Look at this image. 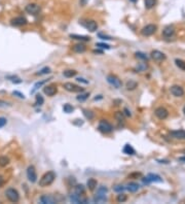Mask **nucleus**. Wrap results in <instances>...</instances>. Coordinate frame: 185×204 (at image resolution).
<instances>
[{
	"mask_svg": "<svg viewBox=\"0 0 185 204\" xmlns=\"http://www.w3.org/2000/svg\"><path fill=\"white\" fill-rule=\"evenodd\" d=\"M72 51L74 53H78V54H81V53H84L85 51H87V47H85L83 43H77V44L73 45Z\"/></svg>",
	"mask_w": 185,
	"mask_h": 204,
	"instance_id": "6ab92c4d",
	"label": "nucleus"
},
{
	"mask_svg": "<svg viewBox=\"0 0 185 204\" xmlns=\"http://www.w3.org/2000/svg\"><path fill=\"white\" fill-rule=\"evenodd\" d=\"M180 161H183V162H185V157H181V158H180Z\"/></svg>",
	"mask_w": 185,
	"mask_h": 204,
	"instance_id": "5fc2aeb1",
	"label": "nucleus"
},
{
	"mask_svg": "<svg viewBox=\"0 0 185 204\" xmlns=\"http://www.w3.org/2000/svg\"><path fill=\"white\" fill-rule=\"evenodd\" d=\"M80 23L84 28H87L91 32H95L98 29V24L94 20H85V21H81Z\"/></svg>",
	"mask_w": 185,
	"mask_h": 204,
	"instance_id": "39448f33",
	"label": "nucleus"
},
{
	"mask_svg": "<svg viewBox=\"0 0 185 204\" xmlns=\"http://www.w3.org/2000/svg\"><path fill=\"white\" fill-rule=\"evenodd\" d=\"M89 93H83V94H81V93H80V94L76 97V99L78 101H84V100H87V99L89 98Z\"/></svg>",
	"mask_w": 185,
	"mask_h": 204,
	"instance_id": "4c0bfd02",
	"label": "nucleus"
},
{
	"mask_svg": "<svg viewBox=\"0 0 185 204\" xmlns=\"http://www.w3.org/2000/svg\"><path fill=\"white\" fill-rule=\"evenodd\" d=\"M114 118L118 123H121V124H123V123H125V114H123V112H115V114H114Z\"/></svg>",
	"mask_w": 185,
	"mask_h": 204,
	"instance_id": "a878e982",
	"label": "nucleus"
},
{
	"mask_svg": "<svg viewBox=\"0 0 185 204\" xmlns=\"http://www.w3.org/2000/svg\"><path fill=\"white\" fill-rule=\"evenodd\" d=\"M75 191V194H78V195H83L85 193V189H84V186L82 185H77L74 189Z\"/></svg>",
	"mask_w": 185,
	"mask_h": 204,
	"instance_id": "c756f323",
	"label": "nucleus"
},
{
	"mask_svg": "<svg viewBox=\"0 0 185 204\" xmlns=\"http://www.w3.org/2000/svg\"><path fill=\"white\" fill-rule=\"evenodd\" d=\"M122 152H125V154H127V155H135V150L132 148V145H130V144H126L125 145V148H123Z\"/></svg>",
	"mask_w": 185,
	"mask_h": 204,
	"instance_id": "b1692460",
	"label": "nucleus"
},
{
	"mask_svg": "<svg viewBox=\"0 0 185 204\" xmlns=\"http://www.w3.org/2000/svg\"><path fill=\"white\" fill-rule=\"evenodd\" d=\"M82 112H83V114H84V116H85L87 119H89V120H93V119H94L95 114H94V112H91V110L83 109Z\"/></svg>",
	"mask_w": 185,
	"mask_h": 204,
	"instance_id": "f704fd0d",
	"label": "nucleus"
},
{
	"mask_svg": "<svg viewBox=\"0 0 185 204\" xmlns=\"http://www.w3.org/2000/svg\"><path fill=\"white\" fill-rule=\"evenodd\" d=\"M96 47H101V49H110V45H109V44H106V43H102V42L97 43Z\"/></svg>",
	"mask_w": 185,
	"mask_h": 204,
	"instance_id": "c03bdc74",
	"label": "nucleus"
},
{
	"mask_svg": "<svg viewBox=\"0 0 185 204\" xmlns=\"http://www.w3.org/2000/svg\"><path fill=\"white\" fill-rule=\"evenodd\" d=\"M183 112H184V114H185V105H184V107H183Z\"/></svg>",
	"mask_w": 185,
	"mask_h": 204,
	"instance_id": "4d7b16f0",
	"label": "nucleus"
},
{
	"mask_svg": "<svg viewBox=\"0 0 185 204\" xmlns=\"http://www.w3.org/2000/svg\"><path fill=\"white\" fill-rule=\"evenodd\" d=\"M107 192H108V189H107L106 187H104V186H101V187L98 188V191H97V194H98V195H97V196H100V197H105V195L107 194Z\"/></svg>",
	"mask_w": 185,
	"mask_h": 204,
	"instance_id": "bb28decb",
	"label": "nucleus"
},
{
	"mask_svg": "<svg viewBox=\"0 0 185 204\" xmlns=\"http://www.w3.org/2000/svg\"><path fill=\"white\" fill-rule=\"evenodd\" d=\"M27 177L28 181H31V183H36L37 181V173H36V169L33 165L29 166L27 168Z\"/></svg>",
	"mask_w": 185,
	"mask_h": 204,
	"instance_id": "1a4fd4ad",
	"label": "nucleus"
},
{
	"mask_svg": "<svg viewBox=\"0 0 185 204\" xmlns=\"http://www.w3.org/2000/svg\"><path fill=\"white\" fill-rule=\"evenodd\" d=\"M47 80H41V82L36 83V84L34 85V87H33V89H32V91H31V93H32V94H33V93H35L39 88H40L41 86H43L45 83H47Z\"/></svg>",
	"mask_w": 185,
	"mask_h": 204,
	"instance_id": "2f4dec72",
	"label": "nucleus"
},
{
	"mask_svg": "<svg viewBox=\"0 0 185 204\" xmlns=\"http://www.w3.org/2000/svg\"><path fill=\"white\" fill-rule=\"evenodd\" d=\"M7 78H8L9 80H11L13 83H15V84H20V83H22V80H20V78H18L17 76H7Z\"/></svg>",
	"mask_w": 185,
	"mask_h": 204,
	"instance_id": "37998d69",
	"label": "nucleus"
},
{
	"mask_svg": "<svg viewBox=\"0 0 185 204\" xmlns=\"http://www.w3.org/2000/svg\"><path fill=\"white\" fill-rule=\"evenodd\" d=\"M63 110H64V112H66V114H71V112L74 110V107H73L71 104L66 103L64 106H63Z\"/></svg>",
	"mask_w": 185,
	"mask_h": 204,
	"instance_id": "c9c22d12",
	"label": "nucleus"
},
{
	"mask_svg": "<svg viewBox=\"0 0 185 204\" xmlns=\"http://www.w3.org/2000/svg\"><path fill=\"white\" fill-rule=\"evenodd\" d=\"M170 91H171V93H172L173 96H175V97H183L184 96V93H185L182 87L177 86V85L171 87Z\"/></svg>",
	"mask_w": 185,
	"mask_h": 204,
	"instance_id": "4468645a",
	"label": "nucleus"
},
{
	"mask_svg": "<svg viewBox=\"0 0 185 204\" xmlns=\"http://www.w3.org/2000/svg\"><path fill=\"white\" fill-rule=\"evenodd\" d=\"M3 184H4V177L2 175H0V188L2 187Z\"/></svg>",
	"mask_w": 185,
	"mask_h": 204,
	"instance_id": "864d4df0",
	"label": "nucleus"
},
{
	"mask_svg": "<svg viewBox=\"0 0 185 204\" xmlns=\"http://www.w3.org/2000/svg\"><path fill=\"white\" fill-rule=\"evenodd\" d=\"M162 183V178L158 174L149 173L146 177L143 178V183L144 184H150V183Z\"/></svg>",
	"mask_w": 185,
	"mask_h": 204,
	"instance_id": "6e6552de",
	"label": "nucleus"
},
{
	"mask_svg": "<svg viewBox=\"0 0 185 204\" xmlns=\"http://www.w3.org/2000/svg\"><path fill=\"white\" fill-rule=\"evenodd\" d=\"M47 73H51V68L49 67H43L41 70L36 72V75H43V74H47Z\"/></svg>",
	"mask_w": 185,
	"mask_h": 204,
	"instance_id": "e433bc0d",
	"label": "nucleus"
},
{
	"mask_svg": "<svg viewBox=\"0 0 185 204\" xmlns=\"http://www.w3.org/2000/svg\"><path fill=\"white\" fill-rule=\"evenodd\" d=\"M5 196H6L7 199H8L11 202H13V203H17V202H19V200H20L19 192H18L15 189H13V188H9V189H7L6 191H5Z\"/></svg>",
	"mask_w": 185,
	"mask_h": 204,
	"instance_id": "f03ea898",
	"label": "nucleus"
},
{
	"mask_svg": "<svg viewBox=\"0 0 185 204\" xmlns=\"http://www.w3.org/2000/svg\"><path fill=\"white\" fill-rule=\"evenodd\" d=\"M135 55H136V58L141 59V60H144V61L148 60V57H147L146 55H145L144 53H142V52H137Z\"/></svg>",
	"mask_w": 185,
	"mask_h": 204,
	"instance_id": "58836bf2",
	"label": "nucleus"
},
{
	"mask_svg": "<svg viewBox=\"0 0 185 204\" xmlns=\"http://www.w3.org/2000/svg\"><path fill=\"white\" fill-rule=\"evenodd\" d=\"M97 185H98V183H97V181L95 178H89V181H87V186L89 191H94L97 188Z\"/></svg>",
	"mask_w": 185,
	"mask_h": 204,
	"instance_id": "412c9836",
	"label": "nucleus"
},
{
	"mask_svg": "<svg viewBox=\"0 0 185 204\" xmlns=\"http://www.w3.org/2000/svg\"><path fill=\"white\" fill-rule=\"evenodd\" d=\"M150 55H151L152 60H154L155 62H162V61H165L167 59L166 55H165L162 52H160V51H158V49L152 51Z\"/></svg>",
	"mask_w": 185,
	"mask_h": 204,
	"instance_id": "9b49d317",
	"label": "nucleus"
},
{
	"mask_svg": "<svg viewBox=\"0 0 185 204\" xmlns=\"http://www.w3.org/2000/svg\"><path fill=\"white\" fill-rule=\"evenodd\" d=\"M56 179V173L53 171H47L41 176V178L39 179V186L42 188L49 187L51 184L55 181Z\"/></svg>",
	"mask_w": 185,
	"mask_h": 204,
	"instance_id": "f257e3e1",
	"label": "nucleus"
},
{
	"mask_svg": "<svg viewBox=\"0 0 185 204\" xmlns=\"http://www.w3.org/2000/svg\"><path fill=\"white\" fill-rule=\"evenodd\" d=\"M145 7L147 9H150L152 7H154V5L156 4V0H144Z\"/></svg>",
	"mask_w": 185,
	"mask_h": 204,
	"instance_id": "c85d7f7f",
	"label": "nucleus"
},
{
	"mask_svg": "<svg viewBox=\"0 0 185 204\" xmlns=\"http://www.w3.org/2000/svg\"><path fill=\"white\" fill-rule=\"evenodd\" d=\"M9 164V159L7 157H5V156H1L0 157V166L1 167H5L6 165H8Z\"/></svg>",
	"mask_w": 185,
	"mask_h": 204,
	"instance_id": "473e14b6",
	"label": "nucleus"
},
{
	"mask_svg": "<svg viewBox=\"0 0 185 204\" xmlns=\"http://www.w3.org/2000/svg\"><path fill=\"white\" fill-rule=\"evenodd\" d=\"M125 190H126V188L121 185H116L114 188H113V191L116 192V193H121V192H123Z\"/></svg>",
	"mask_w": 185,
	"mask_h": 204,
	"instance_id": "79ce46f5",
	"label": "nucleus"
},
{
	"mask_svg": "<svg viewBox=\"0 0 185 204\" xmlns=\"http://www.w3.org/2000/svg\"><path fill=\"white\" fill-rule=\"evenodd\" d=\"M64 89L71 93H82L83 91H84L83 88H81V87L77 86V85H75V84H72V83H65Z\"/></svg>",
	"mask_w": 185,
	"mask_h": 204,
	"instance_id": "423d86ee",
	"label": "nucleus"
},
{
	"mask_svg": "<svg viewBox=\"0 0 185 204\" xmlns=\"http://www.w3.org/2000/svg\"><path fill=\"white\" fill-rule=\"evenodd\" d=\"M171 136L175 139L185 140V130H176L171 132Z\"/></svg>",
	"mask_w": 185,
	"mask_h": 204,
	"instance_id": "f3484780",
	"label": "nucleus"
},
{
	"mask_svg": "<svg viewBox=\"0 0 185 204\" xmlns=\"http://www.w3.org/2000/svg\"><path fill=\"white\" fill-rule=\"evenodd\" d=\"M127 199H128V197H127L125 194H121V193H119V195L117 196V198H116L117 202H120V203H122V202H126Z\"/></svg>",
	"mask_w": 185,
	"mask_h": 204,
	"instance_id": "ea45409f",
	"label": "nucleus"
},
{
	"mask_svg": "<svg viewBox=\"0 0 185 204\" xmlns=\"http://www.w3.org/2000/svg\"><path fill=\"white\" fill-rule=\"evenodd\" d=\"M174 33H175V28L173 26H167L166 28L164 29V31H162V35H164L165 37L173 36Z\"/></svg>",
	"mask_w": 185,
	"mask_h": 204,
	"instance_id": "aec40b11",
	"label": "nucleus"
},
{
	"mask_svg": "<svg viewBox=\"0 0 185 204\" xmlns=\"http://www.w3.org/2000/svg\"><path fill=\"white\" fill-rule=\"evenodd\" d=\"M175 64L178 68H180L181 70L185 71V61L181 60V59H176L175 60Z\"/></svg>",
	"mask_w": 185,
	"mask_h": 204,
	"instance_id": "7c9ffc66",
	"label": "nucleus"
},
{
	"mask_svg": "<svg viewBox=\"0 0 185 204\" xmlns=\"http://www.w3.org/2000/svg\"><path fill=\"white\" fill-rule=\"evenodd\" d=\"M25 11L26 13H30V15L35 16L40 11V6L38 4H36V3H29L28 5H26Z\"/></svg>",
	"mask_w": 185,
	"mask_h": 204,
	"instance_id": "9d476101",
	"label": "nucleus"
},
{
	"mask_svg": "<svg viewBox=\"0 0 185 204\" xmlns=\"http://www.w3.org/2000/svg\"><path fill=\"white\" fill-rule=\"evenodd\" d=\"M40 201H41V203H43V204H53L57 202V200H56V198L51 197V196L43 195V196H41Z\"/></svg>",
	"mask_w": 185,
	"mask_h": 204,
	"instance_id": "a211bd4d",
	"label": "nucleus"
},
{
	"mask_svg": "<svg viewBox=\"0 0 185 204\" xmlns=\"http://www.w3.org/2000/svg\"><path fill=\"white\" fill-rule=\"evenodd\" d=\"M126 87H127V90H129V91H133V90H135V89L138 87V83L137 82H135V80H129L128 83H127V85H126Z\"/></svg>",
	"mask_w": 185,
	"mask_h": 204,
	"instance_id": "393cba45",
	"label": "nucleus"
},
{
	"mask_svg": "<svg viewBox=\"0 0 185 204\" xmlns=\"http://www.w3.org/2000/svg\"><path fill=\"white\" fill-rule=\"evenodd\" d=\"M7 106H11V104L6 101H3V100H0V108H3V107H7Z\"/></svg>",
	"mask_w": 185,
	"mask_h": 204,
	"instance_id": "de8ad7c7",
	"label": "nucleus"
},
{
	"mask_svg": "<svg viewBox=\"0 0 185 204\" xmlns=\"http://www.w3.org/2000/svg\"><path fill=\"white\" fill-rule=\"evenodd\" d=\"M71 201L74 202V203H82V204H85L87 203V199L85 197H82V195H78V194H73L71 195L70 197Z\"/></svg>",
	"mask_w": 185,
	"mask_h": 204,
	"instance_id": "dca6fc26",
	"label": "nucleus"
},
{
	"mask_svg": "<svg viewBox=\"0 0 185 204\" xmlns=\"http://www.w3.org/2000/svg\"><path fill=\"white\" fill-rule=\"evenodd\" d=\"M76 80H77V82H79V83H83V84H85V85L89 84V80H85L84 78H77Z\"/></svg>",
	"mask_w": 185,
	"mask_h": 204,
	"instance_id": "8fccbe9b",
	"label": "nucleus"
},
{
	"mask_svg": "<svg viewBox=\"0 0 185 204\" xmlns=\"http://www.w3.org/2000/svg\"><path fill=\"white\" fill-rule=\"evenodd\" d=\"M87 2H89V0H79V3H80L81 6H85Z\"/></svg>",
	"mask_w": 185,
	"mask_h": 204,
	"instance_id": "3c124183",
	"label": "nucleus"
},
{
	"mask_svg": "<svg viewBox=\"0 0 185 204\" xmlns=\"http://www.w3.org/2000/svg\"><path fill=\"white\" fill-rule=\"evenodd\" d=\"M13 94L15 95V96L19 97V98H21V99H25V95L22 94V93H21V92H19V91H13Z\"/></svg>",
	"mask_w": 185,
	"mask_h": 204,
	"instance_id": "a18cd8bd",
	"label": "nucleus"
},
{
	"mask_svg": "<svg viewBox=\"0 0 185 204\" xmlns=\"http://www.w3.org/2000/svg\"><path fill=\"white\" fill-rule=\"evenodd\" d=\"M57 92H58V89H57V86H55V85H49V86H46L43 88V93L49 97L56 95Z\"/></svg>",
	"mask_w": 185,
	"mask_h": 204,
	"instance_id": "2eb2a0df",
	"label": "nucleus"
},
{
	"mask_svg": "<svg viewBox=\"0 0 185 204\" xmlns=\"http://www.w3.org/2000/svg\"><path fill=\"white\" fill-rule=\"evenodd\" d=\"M154 114H155V116H158L160 120H166L169 116V112L165 107H162V106L156 108V109L154 110Z\"/></svg>",
	"mask_w": 185,
	"mask_h": 204,
	"instance_id": "f8f14e48",
	"label": "nucleus"
},
{
	"mask_svg": "<svg viewBox=\"0 0 185 204\" xmlns=\"http://www.w3.org/2000/svg\"><path fill=\"white\" fill-rule=\"evenodd\" d=\"M123 112H125V114H126L127 116H131L132 114H131V112H130V110L128 109V108H125L123 109Z\"/></svg>",
	"mask_w": 185,
	"mask_h": 204,
	"instance_id": "603ef678",
	"label": "nucleus"
},
{
	"mask_svg": "<svg viewBox=\"0 0 185 204\" xmlns=\"http://www.w3.org/2000/svg\"><path fill=\"white\" fill-rule=\"evenodd\" d=\"M70 37L73 39H77V40L80 41H89L91 40V37L84 36V35H77V34H70Z\"/></svg>",
	"mask_w": 185,
	"mask_h": 204,
	"instance_id": "5701e85b",
	"label": "nucleus"
},
{
	"mask_svg": "<svg viewBox=\"0 0 185 204\" xmlns=\"http://www.w3.org/2000/svg\"><path fill=\"white\" fill-rule=\"evenodd\" d=\"M158 30V26L154 25V24H149V25H146L145 27H143L142 30H141V34L143 36H151Z\"/></svg>",
	"mask_w": 185,
	"mask_h": 204,
	"instance_id": "20e7f679",
	"label": "nucleus"
},
{
	"mask_svg": "<svg viewBox=\"0 0 185 204\" xmlns=\"http://www.w3.org/2000/svg\"><path fill=\"white\" fill-rule=\"evenodd\" d=\"M7 123V120L5 118H3V116H1L0 118V128H2V127H4L5 125H6Z\"/></svg>",
	"mask_w": 185,
	"mask_h": 204,
	"instance_id": "49530a36",
	"label": "nucleus"
},
{
	"mask_svg": "<svg viewBox=\"0 0 185 204\" xmlns=\"http://www.w3.org/2000/svg\"><path fill=\"white\" fill-rule=\"evenodd\" d=\"M76 73H77V71H75V70H65L64 72H63V74H64L65 78H70L75 76V75H76Z\"/></svg>",
	"mask_w": 185,
	"mask_h": 204,
	"instance_id": "72a5a7b5",
	"label": "nucleus"
},
{
	"mask_svg": "<svg viewBox=\"0 0 185 204\" xmlns=\"http://www.w3.org/2000/svg\"><path fill=\"white\" fill-rule=\"evenodd\" d=\"M27 23H28L27 19H26L25 17H22V16H20V17H17V18H13V19L11 21V25H13V26H15V27L24 26V25H26Z\"/></svg>",
	"mask_w": 185,
	"mask_h": 204,
	"instance_id": "ddd939ff",
	"label": "nucleus"
},
{
	"mask_svg": "<svg viewBox=\"0 0 185 204\" xmlns=\"http://www.w3.org/2000/svg\"><path fill=\"white\" fill-rule=\"evenodd\" d=\"M98 129H99V131L102 132V133L108 134L113 131V127L109 122H107V121H105V120H101L100 122H99Z\"/></svg>",
	"mask_w": 185,
	"mask_h": 204,
	"instance_id": "7ed1b4c3",
	"label": "nucleus"
},
{
	"mask_svg": "<svg viewBox=\"0 0 185 204\" xmlns=\"http://www.w3.org/2000/svg\"><path fill=\"white\" fill-rule=\"evenodd\" d=\"M130 1H132L133 3H135V2H137V0H130Z\"/></svg>",
	"mask_w": 185,
	"mask_h": 204,
	"instance_id": "6e6d98bb",
	"label": "nucleus"
},
{
	"mask_svg": "<svg viewBox=\"0 0 185 204\" xmlns=\"http://www.w3.org/2000/svg\"><path fill=\"white\" fill-rule=\"evenodd\" d=\"M147 69V65L145 63H140V64L137 66L136 70H138L137 72H141V71H145Z\"/></svg>",
	"mask_w": 185,
	"mask_h": 204,
	"instance_id": "a19ab883",
	"label": "nucleus"
},
{
	"mask_svg": "<svg viewBox=\"0 0 185 204\" xmlns=\"http://www.w3.org/2000/svg\"><path fill=\"white\" fill-rule=\"evenodd\" d=\"M139 188H140V186H139L138 184H136V183H130L128 186H127L126 189L128 190L129 192H131V193H135V192L138 191Z\"/></svg>",
	"mask_w": 185,
	"mask_h": 204,
	"instance_id": "4be33fe9",
	"label": "nucleus"
},
{
	"mask_svg": "<svg viewBox=\"0 0 185 204\" xmlns=\"http://www.w3.org/2000/svg\"><path fill=\"white\" fill-rule=\"evenodd\" d=\"M98 36L100 37L101 39H104V40H105V39H106V40H109V39H112L110 36H107V35H103L102 33H99Z\"/></svg>",
	"mask_w": 185,
	"mask_h": 204,
	"instance_id": "09e8293b",
	"label": "nucleus"
},
{
	"mask_svg": "<svg viewBox=\"0 0 185 204\" xmlns=\"http://www.w3.org/2000/svg\"><path fill=\"white\" fill-rule=\"evenodd\" d=\"M43 103H44V99H43V97L41 96L40 94H37L36 96H35V105L41 106Z\"/></svg>",
	"mask_w": 185,
	"mask_h": 204,
	"instance_id": "cd10ccee",
	"label": "nucleus"
},
{
	"mask_svg": "<svg viewBox=\"0 0 185 204\" xmlns=\"http://www.w3.org/2000/svg\"><path fill=\"white\" fill-rule=\"evenodd\" d=\"M107 82H108L111 86H113L114 88H116V89L121 88V86H122V83H121V80L117 78L116 75H113V74L107 75Z\"/></svg>",
	"mask_w": 185,
	"mask_h": 204,
	"instance_id": "0eeeda50",
	"label": "nucleus"
}]
</instances>
